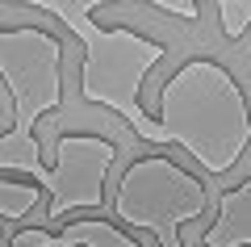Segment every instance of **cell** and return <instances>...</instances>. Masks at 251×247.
Returning <instances> with one entry per match:
<instances>
[{
	"instance_id": "1",
	"label": "cell",
	"mask_w": 251,
	"mask_h": 247,
	"mask_svg": "<svg viewBox=\"0 0 251 247\" xmlns=\"http://www.w3.org/2000/svg\"><path fill=\"white\" fill-rule=\"evenodd\" d=\"M155 147H180L201 172L226 176L251 147V105L243 84L214 55L184 59L159 88Z\"/></svg>"
},
{
	"instance_id": "2",
	"label": "cell",
	"mask_w": 251,
	"mask_h": 247,
	"mask_svg": "<svg viewBox=\"0 0 251 247\" xmlns=\"http://www.w3.org/2000/svg\"><path fill=\"white\" fill-rule=\"evenodd\" d=\"M25 9L59 17L84 46L80 97L88 105H105L138 138L155 142V122L143 113V80L155 71V63H163L168 46L130 26H97V13L105 9L100 0H29Z\"/></svg>"
},
{
	"instance_id": "3",
	"label": "cell",
	"mask_w": 251,
	"mask_h": 247,
	"mask_svg": "<svg viewBox=\"0 0 251 247\" xmlns=\"http://www.w3.org/2000/svg\"><path fill=\"white\" fill-rule=\"evenodd\" d=\"M0 84L9 88L13 122L0 134V172H46L34 126L63 105V42L42 26H0Z\"/></svg>"
},
{
	"instance_id": "4",
	"label": "cell",
	"mask_w": 251,
	"mask_h": 247,
	"mask_svg": "<svg viewBox=\"0 0 251 247\" xmlns=\"http://www.w3.org/2000/svg\"><path fill=\"white\" fill-rule=\"evenodd\" d=\"M209 205L201 176L180 168L168 155H138L122 172L113 193V218L134 230H151L159 247H184L180 226L197 222Z\"/></svg>"
},
{
	"instance_id": "5",
	"label": "cell",
	"mask_w": 251,
	"mask_h": 247,
	"mask_svg": "<svg viewBox=\"0 0 251 247\" xmlns=\"http://www.w3.org/2000/svg\"><path fill=\"white\" fill-rule=\"evenodd\" d=\"M113 159H117V142L109 134L63 130L54 138V164L38 176V189H46V197H50L46 218L59 222L75 210H100L109 201L105 176Z\"/></svg>"
},
{
	"instance_id": "6",
	"label": "cell",
	"mask_w": 251,
	"mask_h": 247,
	"mask_svg": "<svg viewBox=\"0 0 251 247\" xmlns=\"http://www.w3.org/2000/svg\"><path fill=\"white\" fill-rule=\"evenodd\" d=\"M9 247H138V243H134V235H126L109 218H84V222L63 226L59 235L54 230H42V226L13 230Z\"/></svg>"
},
{
	"instance_id": "7",
	"label": "cell",
	"mask_w": 251,
	"mask_h": 247,
	"mask_svg": "<svg viewBox=\"0 0 251 247\" xmlns=\"http://www.w3.org/2000/svg\"><path fill=\"white\" fill-rule=\"evenodd\" d=\"M201 247H251V176L218 193V214L201 230Z\"/></svg>"
},
{
	"instance_id": "8",
	"label": "cell",
	"mask_w": 251,
	"mask_h": 247,
	"mask_svg": "<svg viewBox=\"0 0 251 247\" xmlns=\"http://www.w3.org/2000/svg\"><path fill=\"white\" fill-rule=\"evenodd\" d=\"M42 189L25 180H0V222H21L38 210Z\"/></svg>"
},
{
	"instance_id": "9",
	"label": "cell",
	"mask_w": 251,
	"mask_h": 247,
	"mask_svg": "<svg viewBox=\"0 0 251 247\" xmlns=\"http://www.w3.org/2000/svg\"><path fill=\"white\" fill-rule=\"evenodd\" d=\"M214 9H218V21H222V34L230 42H239L251 29V0H218Z\"/></svg>"
},
{
	"instance_id": "10",
	"label": "cell",
	"mask_w": 251,
	"mask_h": 247,
	"mask_svg": "<svg viewBox=\"0 0 251 247\" xmlns=\"http://www.w3.org/2000/svg\"><path fill=\"white\" fill-rule=\"evenodd\" d=\"M151 9H159V13H168V17H180V21H197L201 13V4H193V0H151Z\"/></svg>"
},
{
	"instance_id": "11",
	"label": "cell",
	"mask_w": 251,
	"mask_h": 247,
	"mask_svg": "<svg viewBox=\"0 0 251 247\" xmlns=\"http://www.w3.org/2000/svg\"><path fill=\"white\" fill-rule=\"evenodd\" d=\"M0 239H4V222H0Z\"/></svg>"
}]
</instances>
